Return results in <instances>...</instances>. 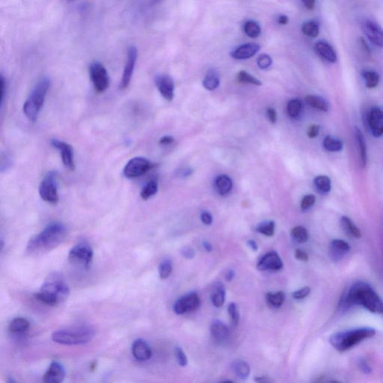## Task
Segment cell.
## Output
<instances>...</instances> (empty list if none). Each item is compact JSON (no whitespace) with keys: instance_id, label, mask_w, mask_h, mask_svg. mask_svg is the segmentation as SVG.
Instances as JSON below:
<instances>
[{"instance_id":"cell-12","label":"cell","mask_w":383,"mask_h":383,"mask_svg":"<svg viewBox=\"0 0 383 383\" xmlns=\"http://www.w3.org/2000/svg\"><path fill=\"white\" fill-rule=\"evenodd\" d=\"M138 51L136 47H130L128 50V59L124 69L122 81L120 83V89L122 90L126 89L130 85L134 71L135 65L137 60Z\"/></svg>"},{"instance_id":"cell-8","label":"cell","mask_w":383,"mask_h":383,"mask_svg":"<svg viewBox=\"0 0 383 383\" xmlns=\"http://www.w3.org/2000/svg\"><path fill=\"white\" fill-rule=\"evenodd\" d=\"M153 167L152 163L146 158L136 157L127 163L124 169V175L128 179H134L145 174Z\"/></svg>"},{"instance_id":"cell-53","label":"cell","mask_w":383,"mask_h":383,"mask_svg":"<svg viewBox=\"0 0 383 383\" xmlns=\"http://www.w3.org/2000/svg\"><path fill=\"white\" fill-rule=\"evenodd\" d=\"M266 113H267L268 118H269L271 123H276V120H277V114H276V110L273 108H268Z\"/></svg>"},{"instance_id":"cell-55","label":"cell","mask_w":383,"mask_h":383,"mask_svg":"<svg viewBox=\"0 0 383 383\" xmlns=\"http://www.w3.org/2000/svg\"><path fill=\"white\" fill-rule=\"evenodd\" d=\"M182 254L186 258H193L195 255V251L192 248H183V250H182Z\"/></svg>"},{"instance_id":"cell-21","label":"cell","mask_w":383,"mask_h":383,"mask_svg":"<svg viewBox=\"0 0 383 383\" xmlns=\"http://www.w3.org/2000/svg\"><path fill=\"white\" fill-rule=\"evenodd\" d=\"M351 250V246L348 242L343 240H332L330 244V255L335 260H340Z\"/></svg>"},{"instance_id":"cell-60","label":"cell","mask_w":383,"mask_h":383,"mask_svg":"<svg viewBox=\"0 0 383 383\" xmlns=\"http://www.w3.org/2000/svg\"><path fill=\"white\" fill-rule=\"evenodd\" d=\"M255 380L257 382H271L273 380H271L269 378L265 377V376H262V377H257Z\"/></svg>"},{"instance_id":"cell-35","label":"cell","mask_w":383,"mask_h":383,"mask_svg":"<svg viewBox=\"0 0 383 383\" xmlns=\"http://www.w3.org/2000/svg\"><path fill=\"white\" fill-rule=\"evenodd\" d=\"M244 31L246 34L252 39L258 37L261 32L260 26L253 20H249L245 23Z\"/></svg>"},{"instance_id":"cell-52","label":"cell","mask_w":383,"mask_h":383,"mask_svg":"<svg viewBox=\"0 0 383 383\" xmlns=\"http://www.w3.org/2000/svg\"><path fill=\"white\" fill-rule=\"evenodd\" d=\"M202 220L204 224L210 225L213 222V218L208 212H204L202 214Z\"/></svg>"},{"instance_id":"cell-19","label":"cell","mask_w":383,"mask_h":383,"mask_svg":"<svg viewBox=\"0 0 383 383\" xmlns=\"http://www.w3.org/2000/svg\"><path fill=\"white\" fill-rule=\"evenodd\" d=\"M132 353L137 360L142 362L148 360L152 356L151 349L142 339H138L133 342Z\"/></svg>"},{"instance_id":"cell-18","label":"cell","mask_w":383,"mask_h":383,"mask_svg":"<svg viewBox=\"0 0 383 383\" xmlns=\"http://www.w3.org/2000/svg\"><path fill=\"white\" fill-rule=\"evenodd\" d=\"M65 377V370L62 364L53 362L44 376V382L46 383L62 382Z\"/></svg>"},{"instance_id":"cell-46","label":"cell","mask_w":383,"mask_h":383,"mask_svg":"<svg viewBox=\"0 0 383 383\" xmlns=\"http://www.w3.org/2000/svg\"><path fill=\"white\" fill-rule=\"evenodd\" d=\"M315 201H316V198L313 195H307L304 196L301 202V208L303 210H308L315 205Z\"/></svg>"},{"instance_id":"cell-28","label":"cell","mask_w":383,"mask_h":383,"mask_svg":"<svg viewBox=\"0 0 383 383\" xmlns=\"http://www.w3.org/2000/svg\"><path fill=\"white\" fill-rule=\"evenodd\" d=\"M305 101L307 104L315 109H319L323 112H327L329 109V105L327 102L319 96L308 95L305 97Z\"/></svg>"},{"instance_id":"cell-15","label":"cell","mask_w":383,"mask_h":383,"mask_svg":"<svg viewBox=\"0 0 383 383\" xmlns=\"http://www.w3.org/2000/svg\"><path fill=\"white\" fill-rule=\"evenodd\" d=\"M155 83L161 95L168 101H172L175 92V84L172 78L166 74L158 75Z\"/></svg>"},{"instance_id":"cell-11","label":"cell","mask_w":383,"mask_h":383,"mask_svg":"<svg viewBox=\"0 0 383 383\" xmlns=\"http://www.w3.org/2000/svg\"><path fill=\"white\" fill-rule=\"evenodd\" d=\"M50 144L53 147L60 151L64 167L67 168L68 170L74 171V158H73V150L72 146L67 144V142L57 139H51Z\"/></svg>"},{"instance_id":"cell-30","label":"cell","mask_w":383,"mask_h":383,"mask_svg":"<svg viewBox=\"0 0 383 383\" xmlns=\"http://www.w3.org/2000/svg\"><path fill=\"white\" fill-rule=\"evenodd\" d=\"M219 83L220 81H219V76L214 70H210L203 80L204 87L209 91H213L217 89Z\"/></svg>"},{"instance_id":"cell-16","label":"cell","mask_w":383,"mask_h":383,"mask_svg":"<svg viewBox=\"0 0 383 383\" xmlns=\"http://www.w3.org/2000/svg\"><path fill=\"white\" fill-rule=\"evenodd\" d=\"M369 128L375 137H379L383 135V111L379 108L371 109L368 114Z\"/></svg>"},{"instance_id":"cell-9","label":"cell","mask_w":383,"mask_h":383,"mask_svg":"<svg viewBox=\"0 0 383 383\" xmlns=\"http://www.w3.org/2000/svg\"><path fill=\"white\" fill-rule=\"evenodd\" d=\"M94 252L89 245L80 243L69 252V260L72 263H82L86 268L89 267L93 259Z\"/></svg>"},{"instance_id":"cell-58","label":"cell","mask_w":383,"mask_h":383,"mask_svg":"<svg viewBox=\"0 0 383 383\" xmlns=\"http://www.w3.org/2000/svg\"><path fill=\"white\" fill-rule=\"evenodd\" d=\"M288 17L285 16V15H282V16L279 17L278 22H279V24L286 25L288 23Z\"/></svg>"},{"instance_id":"cell-44","label":"cell","mask_w":383,"mask_h":383,"mask_svg":"<svg viewBox=\"0 0 383 383\" xmlns=\"http://www.w3.org/2000/svg\"><path fill=\"white\" fill-rule=\"evenodd\" d=\"M227 310H228L229 315H230L231 318H232V323H234V325L236 326V325H238V323H239L240 320V315L239 312H238V306H237V304L235 303L229 304Z\"/></svg>"},{"instance_id":"cell-31","label":"cell","mask_w":383,"mask_h":383,"mask_svg":"<svg viewBox=\"0 0 383 383\" xmlns=\"http://www.w3.org/2000/svg\"><path fill=\"white\" fill-rule=\"evenodd\" d=\"M158 191V184L156 180H150L144 185L141 191L140 196L143 200L146 201L155 196Z\"/></svg>"},{"instance_id":"cell-7","label":"cell","mask_w":383,"mask_h":383,"mask_svg":"<svg viewBox=\"0 0 383 383\" xmlns=\"http://www.w3.org/2000/svg\"><path fill=\"white\" fill-rule=\"evenodd\" d=\"M91 80L95 89L99 93L105 92L109 87V79L106 69L100 62H92L89 67Z\"/></svg>"},{"instance_id":"cell-50","label":"cell","mask_w":383,"mask_h":383,"mask_svg":"<svg viewBox=\"0 0 383 383\" xmlns=\"http://www.w3.org/2000/svg\"><path fill=\"white\" fill-rule=\"evenodd\" d=\"M320 126L319 125H313L309 128L308 130V136L311 139L317 137L319 134Z\"/></svg>"},{"instance_id":"cell-45","label":"cell","mask_w":383,"mask_h":383,"mask_svg":"<svg viewBox=\"0 0 383 383\" xmlns=\"http://www.w3.org/2000/svg\"><path fill=\"white\" fill-rule=\"evenodd\" d=\"M272 59L271 56L266 54H262L257 58V63L259 67L261 69H266L271 65Z\"/></svg>"},{"instance_id":"cell-40","label":"cell","mask_w":383,"mask_h":383,"mask_svg":"<svg viewBox=\"0 0 383 383\" xmlns=\"http://www.w3.org/2000/svg\"><path fill=\"white\" fill-rule=\"evenodd\" d=\"M224 298H225V291L223 287H218L212 296V302L213 305L216 308L222 307L224 304Z\"/></svg>"},{"instance_id":"cell-37","label":"cell","mask_w":383,"mask_h":383,"mask_svg":"<svg viewBox=\"0 0 383 383\" xmlns=\"http://www.w3.org/2000/svg\"><path fill=\"white\" fill-rule=\"evenodd\" d=\"M291 235L293 239L299 243H304L309 239L308 231L302 226L293 227L291 231Z\"/></svg>"},{"instance_id":"cell-48","label":"cell","mask_w":383,"mask_h":383,"mask_svg":"<svg viewBox=\"0 0 383 383\" xmlns=\"http://www.w3.org/2000/svg\"><path fill=\"white\" fill-rule=\"evenodd\" d=\"M311 289L309 287H304L300 290H296L293 293V297L296 299H302L310 293Z\"/></svg>"},{"instance_id":"cell-13","label":"cell","mask_w":383,"mask_h":383,"mask_svg":"<svg viewBox=\"0 0 383 383\" xmlns=\"http://www.w3.org/2000/svg\"><path fill=\"white\" fill-rule=\"evenodd\" d=\"M200 299L196 293H192L179 299L174 304V312L177 315L196 310L200 305Z\"/></svg>"},{"instance_id":"cell-33","label":"cell","mask_w":383,"mask_h":383,"mask_svg":"<svg viewBox=\"0 0 383 383\" xmlns=\"http://www.w3.org/2000/svg\"><path fill=\"white\" fill-rule=\"evenodd\" d=\"M323 146L328 151L337 152L343 148V142L338 139L331 137L330 136H327L323 140Z\"/></svg>"},{"instance_id":"cell-24","label":"cell","mask_w":383,"mask_h":383,"mask_svg":"<svg viewBox=\"0 0 383 383\" xmlns=\"http://www.w3.org/2000/svg\"><path fill=\"white\" fill-rule=\"evenodd\" d=\"M355 136H356V143H357L359 152L360 154L361 163L362 166H366L367 155L366 142L363 133L359 128H355Z\"/></svg>"},{"instance_id":"cell-25","label":"cell","mask_w":383,"mask_h":383,"mask_svg":"<svg viewBox=\"0 0 383 383\" xmlns=\"http://www.w3.org/2000/svg\"><path fill=\"white\" fill-rule=\"evenodd\" d=\"M340 224H341L343 230L349 236L357 238V239H359L362 236L361 231L359 230V227L356 224L353 223V221L350 218L347 217V216H342L340 218Z\"/></svg>"},{"instance_id":"cell-14","label":"cell","mask_w":383,"mask_h":383,"mask_svg":"<svg viewBox=\"0 0 383 383\" xmlns=\"http://www.w3.org/2000/svg\"><path fill=\"white\" fill-rule=\"evenodd\" d=\"M362 29L372 44L383 48V30L379 25L370 20H366L362 23Z\"/></svg>"},{"instance_id":"cell-2","label":"cell","mask_w":383,"mask_h":383,"mask_svg":"<svg viewBox=\"0 0 383 383\" xmlns=\"http://www.w3.org/2000/svg\"><path fill=\"white\" fill-rule=\"evenodd\" d=\"M66 227L61 222L50 223L37 235L31 238L27 245L29 252L49 250L57 246L64 238Z\"/></svg>"},{"instance_id":"cell-43","label":"cell","mask_w":383,"mask_h":383,"mask_svg":"<svg viewBox=\"0 0 383 383\" xmlns=\"http://www.w3.org/2000/svg\"><path fill=\"white\" fill-rule=\"evenodd\" d=\"M256 230L257 232L265 235V236L272 237L274 235L275 232L274 222L270 221V222L260 224Z\"/></svg>"},{"instance_id":"cell-26","label":"cell","mask_w":383,"mask_h":383,"mask_svg":"<svg viewBox=\"0 0 383 383\" xmlns=\"http://www.w3.org/2000/svg\"><path fill=\"white\" fill-rule=\"evenodd\" d=\"M29 328V322L22 318H15L9 325V331L13 334L24 333Z\"/></svg>"},{"instance_id":"cell-23","label":"cell","mask_w":383,"mask_h":383,"mask_svg":"<svg viewBox=\"0 0 383 383\" xmlns=\"http://www.w3.org/2000/svg\"><path fill=\"white\" fill-rule=\"evenodd\" d=\"M211 335L217 341H224L229 335L227 326L220 320H216L212 323L210 327Z\"/></svg>"},{"instance_id":"cell-56","label":"cell","mask_w":383,"mask_h":383,"mask_svg":"<svg viewBox=\"0 0 383 383\" xmlns=\"http://www.w3.org/2000/svg\"><path fill=\"white\" fill-rule=\"evenodd\" d=\"M174 138L170 136H165L162 137L160 140V144H163V145H167V144H172L174 142Z\"/></svg>"},{"instance_id":"cell-22","label":"cell","mask_w":383,"mask_h":383,"mask_svg":"<svg viewBox=\"0 0 383 383\" xmlns=\"http://www.w3.org/2000/svg\"><path fill=\"white\" fill-rule=\"evenodd\" d=\"M317 53L322 58L329 62L334 63L337 61V56L334 49L329 44L323 41H320L315 45Z\"/></svg>"},{"instance_id":"cell-61","label":"cell","mask_w":383,"mask_h":383,"mask_svg":"<svg viewBox=\"0 0 383 383\" xmlns=\"http://www.w3.org/2000/svg\"><path fill=\"white\" fill-rule=\"evenodd\" d=\"M234 277H235V272L233 271H229L227 272V274H226L225 276V279L227 282L232 281Z\"/></svg>"},{"instance_id":"cell-57","label":"cell","mask_w":383,"mask_h":383,"mask_svg":"<svg viewBox=\"0 0 383 383\" xmlns=\"http://www.w3.org/2000/svg\"><path fill=\"white\" fill-rule=\"evenodd\" d=\"M302 2L309 10H312L315 8V0H302Z\"/></svg>"},{"instance_id":"cell-51","label":"cell","mask_w":383,"mask_h":383,"mask_svg":"<svg viewBox=\"0 0 383 383\" xmlns=\"http://www.w3.org/2000/svg\"><path fill=\"white\" fill-rule=\"evenodd\" d=\"M295 257L297 260H301V261L307 262L309 260V255H307L306 252L304 251L301 250V249H297L295 252Z\"/></svg>"},{"instance_id":"cell-4","label":"cell","mask_w":383,"mask_h":383,"mask_svg":"<svg viewBox=\"0 0 383 383\" xmlns=\"http://www.w3.org/2000/svg\"><path fill=\"white\" fill-rule=\"evenodd\" d=\"M50 78H42L33 88L30 95L23 104V112L28 119L34 122L37 120L41 109L45 103V97L50 87Z\"/></svg>"},{"instance_id":"cell-42","label":"cell","mask_w":383,"mask_h":383,"mask_svg":"<svg viewBox=\"0 0 383 383\" xmlns=\"http://www.w3.org/2000/svg\"><path fill=\"white\" fill-rule=\"evenodd\" d=\"M238 80L240 83H248V84L255 85V86H261L262 83L260 80L254 78L252 75L246 71H240L238 74Z\"/></svg>"},{"instance_id":"cell-36","label":"cell","mask_w":383,"mask_h":383,"mask_svg":"<svg viewBox=\"0 0 383 383\" xmlns=\"http://www.w3.org/2000/svg\"><path fill=\"white\" fill-rule=\"evenodd\" d=\"M363 78L368 89H374L379 84V75L376 72L372 70L364 72Z\"/></svg>"},{"instance_id":"cell-10","label":"cell","mask_w":383,"mask_h":383,"mask_svg":"<svg viewBox=\"0 0 383 383\" xmlns=\"http://www.w3.org/2000/svg\"><path fill=\"white\" fill-rule=\"evenodd\" d=\"M40 291L44 292L54 298L58 302L64 300L70 293L68 287L61 281H51L44 284Z\"/></svg>"},{"instance_id":"cell-47","label":"cell","mask_w":383,"mask_h":383,"mask_svg":"<svg viewBox=\"0 0 383 383\" xmlns=\"http://www.w3.org/2000/svg\"><path fill=\"white\" fill-rule=\"evenodd\" d=\"M175 357L179 365L181 367H185L187 365V358L185 355L184 352L182 351L181 348H177L175 349Z\"/></svg>"},{"instance_id":"cell-27","label":"cell","mask_w":383,"mask_h":383,"mask_svg":"<svg viewBox=\"0 0 383 383\" xmlns=\"http://www.w3.org/2000/svg\"><path fill=\"white\" fill-rule=\"evenodd\" d=\"M232 180L227 175H220L217 177L216 180V187L219 194H227L230 193L232 189Z\"/></svg>"},{"instance_id":"cell-62","label":"cell","mask_w":383,"mask_h":383,"mask_svg":"<svg viewBox=\"0 0 383 383\" xmlns=\"http://www.w3.org/2000/svg\"><path fill=\"white\" fill-rule=\"evenodd\" d=\"M203 247L205 248V250L207 251V252H211L212 249V246L210 243H209L208 242H204L203 243Z\"/></svg>"},{"instance_id":"cell-59","label":"cell","mask_w":383,"mask_h":383,"mask_svg":"<svg viewBox=\"0 0 383 383\" xmlns=\"http://www.w3.org/2000/svg\"><path fill=\"white\" fill-rule=\"evenodd\" d=\"M248 245H249V247H250L252 250L255 251V252L258 249V246H257V243H256L255 241H254V240H249V241L248 242Z\"/></svg>"},{"instance_id":"cell-20","label":"cell","mask_w":383,"mask_h":383,"mask_svg":"<svg viewBox=\"0 0 383 383\" xmlns=\"http://www.w3.org/2000/svg\"><path fill=\"white\" fill-rule=\"evenodd\" d=\"M259 50L260 46L257 44H246L234 50L231 55L234 59L243 60L255 56Z\"/></svg>"},{"instance_id":"cell-32","label":"cell","mask_w":383,"mask_h":383,"mask_svg":"<svg viewBox=\"0 0 383 383\" xmlns=\"http://www.w3.org/2000/svg\"><path fill=\"white\" fill-rule=\"evenodd\" d=\"M315 186L321 193H327L331 190V180L329 177L326 175H320L315 177L314 180Z\"/></svg>"},{"instance_id":"cell-34","label":"cell","mask_w":383,"mask_h":383,"mask_svg":"<svg viewBox=\"0 0 383 383\" xmlns=\"http://www.w3.org/2000/svg\"><path fill=\"white\" fill-rule=\"evenodd\" d=\"M267 303L273 308H279L285 302V294L283 292L276 293H269L266 296Z\"/></svg>"},{"instance_id":"cell-6","label":"cell","mask_w":383,"mask_h":383,"mask_svg":"<svg viewBox=\"0 0 383 383\" xmlns=\"http://www.w3.org/2000/svg\"><path fill=\"white\" fill-rule=\"evenodd\" d=\"M57 177V172L51 171L45 175L39 186L41 199L52 205H56L59 200Z\"/></svg>"},{"instance_id":"cell-39","label":"cell","mask_w":383,"mask_h":383,"mask_svg":"<svg viewBox=\"0 0 383 383\" xmlns=\"http://www.w3.org/2000/svg\"><path fill=\"white\" fill-rule=\"evenodd\" d=\"M302 103L298 99H294L289 101L287 105V113L291 118H296L299 116L302 110Z\"/></svg>"},{"instance_id":"cell-38","label":"cell","mask_w":383,"mask_h":383,"mask_svg":"<svg viewBox=\"0 0 383 383\" xmlns=\"http://www.w3.org/2000/svg\"><path fill=\"white\" fill-rule=\"evenodd\" d=\"M302 32L311 37H315L319 34V25L315 21L306 22L302 27Z\"/></svg>"},{"instance_id":"cell-41","label":"cell","mask_w":383,"mask_h":383,"mask_svg":"<svg viewBox=\"0 0 383 383\" xmlns=\"http://www.w3.org/2000/svg\"><path fill=\"white\" fill-rule=\"evenodd\" d=\"M172 271V262L169 259H166L160 263L159 274L161 279H166L169 277Z\"/></svg>"},{"instance_id":"cell-49","label":"cell","mask_w":383,"mask_h":383,"mask_svg":"<svg viewBox=\"0 0 383 383\" xmlns=\"http://www.w3.org/2000/svg\"><path fill=\"white\" fill-rule=\"evenodd\" d=\"M358 366H359V369H360L363 373H370V372H371V368L369 366L366 360H365L364 359H359V360H358Z\"/></svg>"},{"instance_id":"cell-17","label":"cell","mask_w":383,"mask_h":383,"mask_svg":"<svg viewBox=\"0 0 383 383\" xmlns=\"http://www.w3.org/2000/svg\"><path fill=\"white\" fill-rule=\"evenodd\" d=\"M283 267V263L276 252H272L262 257L257 264L260 271H279Z\"/></svg>"},{"instance_id":"cell-1","label":"cell","mask_w":383,"mask_h":383,"mask_svg":"<svg viewBox=\"0 0 383 383\" xmlns=\"http://www.w3.org/2000/svg\"><path fill=\"white\" fill-rule=\"evenodd\" d=\"M362 306L370 312L383 314V301L373 287L365 282H356L340 298V311L346 312L353 306Z\"/></svg>"},{"instance_id":"cell-54","label":"cell","mask_w":383,"mask_h":383,"mask_svg":"<svg viewBox=\"0 0 383 383\" xmlns=\"http://www.w3.org/2000/svg\"><path fill=\"white\" fill-rule=\"evenodd\" d=\"M6 81L3 75H1V106H3L5 94H6Z\"/></svg>"},{"instance_id":"cell-29","label":"cell","mask_w":383,"mask_h":383,"mask_svg":"<svg viewBox=\"0 0 383 383\" xmlns=\"http://www.w3.org/2000/svg\"><path fill=\"white\" fill-rule=\"evenodd\" d=\"M232 369L235 374L241 379H246L250 373V367L246 362L242 360H236L232 363Z\"/></svg>"},{"instance_id":"cell-5","label":"cell","mask_w":383,"mask_h":383,"mask_svg":"<svg viewBox=\"0 0 383 383\" xmlns=\"http://www.w3.org/2000/svg\"><path fill=\"white\" fill-rule=\"evenodd\" d=\"M93 337V331L87 327L60 329L52 334L53 341L59 344L68 346L86 344L90 342Z\"/></svg>"},{"instance_id":"cell-64","label":"cell","mask_w":383,"mask_h":383,"mask_svg":"<svg viewBox=\"0 0 383 383\" xmlns=\"http://www.w3.org/2000/svg\"><path fill=\"white\" fill-rule=\"evenodd\" d=\"M69 1H74V0H69Z\"/></svg>"},{"instance_id":"cell-3","label":"cell","mask_w":383,"mask_h":383,"mask_svg":"<svg viewBox=\"0 0 383 383\" xmlns=\"http://www.w3.org/2000/svg\"><path fill=\"white\" fill-rule=\"evenodd\" d=\"M376 335V330L372 327L355 328L349 330L340 331L331 335L329 343L340 353H343L354 348L366 339Z\"/></svg>"},{"instance_id":"cell-63","label":"cell","mask_w":383,"mask_h":383,"mask_svg":"<svg viewBox=\"0 0 383 383\" xmlns=\"http://www.w3.org/2000/svg\"><path fill=\"white\" fill-rule=\"evenodd\" d=\"M155 1H156V2H159V1H161V0H155Z\"/></svg>"}]
</instances>
